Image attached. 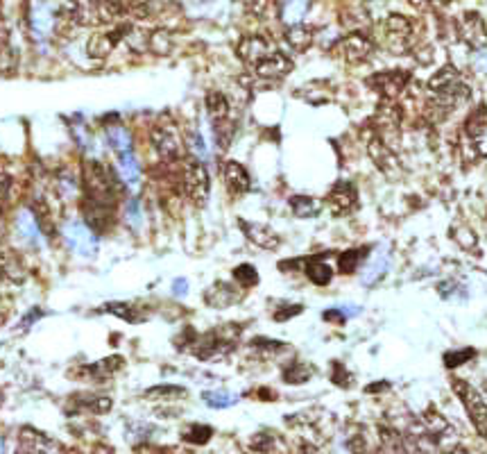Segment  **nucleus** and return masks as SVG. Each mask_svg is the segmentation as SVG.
<instances>
[{
	"label": "nucleus",
	"instance_id": "nucleus-1",
	"mask_svg": "<svg viewBox=\"0 0 487 454\" xmlns=\"http://www.w3.org/2000/svg\"><path fill=\"white\" fill-rule=\"evenodd\" d=\"M82 182L86 191L84 200L100 202L114 209L118 198V182L109 168H104L100 161H86L82 170Z\"/></svg>",
	"mask_w": 487,
	"mask_h": 454
},
{
	"label": "nucleus",
	"instance_id": "nucleus-2",
	"mask_svg": "<svg viewBox=\"0 0 487 454\" xmlns=\"http://www.w3.org/2000/svg\"><path fill=\"white\" fill-rule=\"evenodd\" d=\"M179 182L184 191L188 193V198L195 204H202L209 200V193H211V182H209V170L204 168V164L200 159H186L181 164V173H179Z\"/></svg>",
	"mask_w": 487,
	"mask_h": 454
},
{
	"label": "nucleus",
	"instance_id": "nucleus-3",
	"mask_svg": "<svg viewBox=\"0 0 487 454\" xmlns=\"http://www.w3.org/2000/svg\"><path fill=\"white\" fill-rule=\"evenodd\" d=\"M383 35H385V48L390 52L402 55V52H406L410 46L413 25H410V21L402 14H390L383 21Z\"/></svg>",
	"mask_w": 487,
	"mask_h": 454
},
{
	"label": "nucleus",
	"instance_id": "nucleus-4",
	"mask_svg": "<svg viewBox=\"0 0 487 454\" xmlns=\"http://www.w3.org/2000/svg\"><path fill=\"white\" fill-rule=\"evenodd\" d=\"M150 141H152L157 155L166 161V164H177L184 157V144L179 134L175 132V127H155L152 134H150Z\"/></svg>",
	"mask_w": 487,
	"mask_h": 454
},
{
	"label": "nucleus",
	"instance_id": "nucleus-5",
	"mask_svg": "<svg viewBox=\"0 0 487 454\" xmlns=\"http://www.w3.org/2000/svg\"><path fill=\"white\" fill-rule=\"evenodd\" d=\"M456 391L464 402V407H467V414L471 416L474 425L479 427L483 436H487V402H485V397L476 391V388H471L467 382H456Z\"/></svg>",
	"mask_w": 487,
	"mask_h": 454
},
{
	"label": "nucleus",
	"instance_id": "nucleus-6",
	"mask_svg": "<svg viewBox=\"0 0 487 454\" xmlns=\"http://www.w3.org/2000/svg\"><path fill=\"white\" fill-rule=\"evenodd\" d=\"M127 30H129V25H116L112 30L100 32V35L91 37L89 43H86V52H89V57H93V59L109 57L112 52H114V48L125 39Z\"/></svg>",
	"mask_w": 487,
	"mask_h": 454
},
{
	"label": "nucleus",
	"instance_id": "nucleus-7",
	"mask_svg": "<svg viewBox=\"0 0 487 454\" xmlns=\"http://www.w3.org/2000/svg\"><path fill=\"white\" fill-rule=\"evenodd\" d=\"M340 52V57L344 62H349V64H359V62H365L367 57L372 55V50H374V43L367 39L365 35H361V32H354V35L349 37H344L340 43H338V48H335Z\"/></svg>",
	"mask_w": 487,
	"mask_h": 454
},
{
	"label": "nucleus",
	"instance_id": "nucleus-8",
	"mask_svg": "<svg viewBox=\"0 0 487 454\" xmlns=\"http://www.w3.org/2000/svg\"><path fill=\"white\" fill-rule=\"evenodd\" d=\"M236 52L245 64H252V66H256V64H261L265 57H270L277 50L272 46V41H267L265 37H245L241 43H238Z\"/></svg>",
	"mask_w": 487,
	"mask_h": 454
},
{
	"label": "nucleus",
	"instance_id": "nucleus-9",
	"mask_svg": "<svg viewBox=\"0 0 487 454\" xmlns=\"http://www.w3.org/2000/svg\"><path fill=\"white\" fill-rule=\"evenodd\" d=\"M408 80H410V75L404 71H385V73L372 75L370 86L374 91L381 93L383 98H395V95H399L406 89Z\"/></svg>",
	"mask_w": 487,
	"mask_h": 454
},
{
	"label": "nucleus",
	"instance_id": "nucleus-10",
	"mask_svg": "<svg viewBox=\"0 0 487 454\" xmlns=\"http://www.w3.org/2000/svg\"><path fill=\"white\" fill-rule=\"evenodd\" d=\"M460 39L471 48H485L487 46V28L479 14H464L458 23Z\"/></svg>",
	"mask_w": 487,
	"mask_h": 454
},
{
	"label": "nucleus",
	"instance_id": "nucleus-11",
	"mask_svg": "<svg viewBox=\"0 0 487 454\" xmlns=\"http://www.w3.org/2000/svg\"><path fill=\"white\" fill-rule=\"evenodd\" d=\"M241 230H243V234L247 236V239H250L254 245L263 248V250H275V248H279V243H281L279 234L267 225L252 223V221H241Z\"/></svg>",
	"mask_w": 487,
	"mask_h": 454
},
{
	"label": "nucleus",
	"instance_id": "nucleus-12",
	"mask_svg": "<svg viewBox=\"0 0 487 454\" xmlns=\"http://www.w3.org/2000/svg\"><path fill=\"white\" fill-rule=\"evenodd\" d=\"M256 75L258 78H265V80H279L284 78V75H288L292 71V59L286 57L284 52H272L270 57H265L261 64H256L254 66Z\"/></svg>",
	"mask_w": 487,
	"mask_h": 454
},
{
	"label": "nucleus",
	"instance_id": "nucleus-13",
	"mask_svg": "<svg viewBox=\"0 0 487 454\" xmlns=\"http://www.w3.org/2000/svg\"><path fill=\"white\" fill-rule=\"evenodd\" d=\"M387 268H390V250H387V245H378L363 270V284L365 286L376 284L378 279L385 277Z\"/></svg>",
	"mask_w": 487,
	"mask_h": 454
},
{
	"label": "nucleus",
	"instance_id": "nucleus-14",
	"mask_svg": "<svg viewBox=\"0 0 487 454\" xmlns=\"http://www.w3.org/2000/svg\"><path fill=\"white\" fill-rule=\"evenodd\" d=\"M222 177H224V185L232 193H245L250 191V173L245 170L243 164H238V161H227L222 166Z\"/></svg>",
	"mask_w": 487,
	"mask_h": 454
},
{
	"label": "nucleus",
	"instance_id": "nucleus-15",
	"mask_svg": "<svg viewBox=\"0 0 487 454\" xmlns=\"http://www.w3.org/2000/svg\"><path fill=\"white\" fill-rule=\"evenodd\" d=\"M204 300H207V305L215 307V309H227L236 305L238 300H241V293L227 282H215L213 286L207 289V293H204Z\"/></svg>",
	"mask_w": 487,
	"mask_h": 454
},
{
	"label": "nucleus",
	"instance_id": "nucleus-16",
	"mask_svg": "<svg viewBox=\"0 0 487 454\" xmlns=\"http://www.w3.org/2000/svg\"><path fill=\"white\" fill-rule=\"evenodd\" d=\"M370 157L376 161V166L381 168L383 173H399V161L395 157V153L390 150L381 139H374V141L370 144Z\"/></svg>",
	"mask_w": 487,
	"mask_h": 454
},
{
	"label": "nucleus",
	"instance_id": "nucleus-17",
	"mask_svg": "<svg viewBox=\"0 0 487 454\" xmlns=\"http://www.w3.org/2000/svg\"><path fill=\"white\" fill-rule=\"evenodd\" d=\"M333 214H347L356 207V189L351 185H338L329 193Z\"/></svg>",
	"mask_w": 487,
	"mask_h": 454
},
{
	"label": "nucleus",
	"instance_id": "nucleus-18",
	"mask_svg": "<svg viewBox=\"0 0 487 454\" xmlns=\"http://www.w3.org/2000/svg\"><path fill=\"white\" fill-rule=\"evenodd\" d=\"M286 41L290 43L292 50L304 52L311 48V43H313V30L304 23H292L286 30Z\"/></svg>",
	"mask_w": 487,
	"mask_h": 454
},
{
	"label": "nucleus",
	"instance_id": "nucleus-19",
	"mask_svg": "<svg viewBox=\"0 0 487 454\" xmlns=\"http://www.w3.org/2000/svg\"><path fill=\"white\" fill-rule=\"evenodd\" d=\"M32 216H35V227L43 234L48 236V239H52L55 236V219H52V214L48 209L46 202H32Z\"/></svg>",
	"mask_w": 487,
	"mask_h": 454
},
{
	"label": "nucleus",
	"instance_id": "nucleus-20",
	"mask_svg": "<svg viewBox=\"0 0 487 454\" xmlns=\"http://www.w3.org/2000/svg\"><path fill=\"white\" fill-rule=\"evenodd\" d=\"M306 277L311 279L313 284L327 286L333 279V268L327 262H322V259H313V262L306 264Z\"/></svg>",
	"mask_w": 487,
	"mask_h": 454
},
{
	"label": "nucleus",
	"instance_id": "nucleus-21",
	"mask_svg": "<svg viewBox=\"0 0 487 454\" xmlns=\"http://www.w3.org/2000/svg\"><path fill=\"white\" fill-rule=\"evenodd\" d=\"M456 82H460V75L458 71L453 69V66H445V69H440L433 78L428 80V91L433 93H440V91H445L449 89V86H453Z\"/></svg>",
	"mask_w": 487,
	"mask_h": 454
},
{
	"label": "nucleus",
	"instance_id": "nucleus-22",
	"mask_svg": "<svg viewBox=\"0 0 487 454\" xmlns=\"http://www.w3.org/2000/svg\"><path fill=\"white\" fill-rule=\"evenodd\" d=\"M290 204H292V211H295V216H299V219H315L322 211V202L311 196H297L290 200Z\"/></svg>",
	"mask_w": 487,
	"mask_h": 454
},
{
	"label": "nucleus",
	"instance_id": "nucleus-23",
	"mask_svg": "<svg viewBox=\"0 0 487 454\" xmlns=\"http://www.w3.org/2000/svg\"><path fill=\"white\" fill-rule=\"evenodd\" d=\"M118 164H121V175L127 182L129 187H136L140 182V168H138V161L134 157V153H125L118 157Z\"/></svg>",
	"mask_w": 487,
	"mask_h": 454
},
{
	"label": "nucleus",
	"instance_id": "nucleus-24",
	"mask_svg": "<svg viewBox=\"0 0 487 454\" xmlns=\"http://www.w3.org/2000/svg\"><path fill=\"white\" fill-rule=\"evenodd\" d=\"M148 50H152L155 55H170L172 50V37L166 30H155L148 35Z\"/></svg>",
	"mask_w": 487,
	"mask_h": 454
},
{
	"label": "nucleus",
	"instance_id": "nucleus-25",
	"mask_svg": "<svg viewBox=\"0 0 487 454\" xmlns=\"http://www.w3.org/2000/svg\"><path fill=\"white\" fill-rule=\"evenodd\" d=\"M107 139H109V146L116 150L118 157L125 155V153H132V136H129L127 129L112 127L109 132H107Z\"/></svg>",
	"mask_w": 487,
	"mask_h": 454
},
{
	"label": "nucleus",
	"instance_id": "nucleus-26",
	"mask_svg": "<svg viewBox=\"0 0 487 454\" xmlns=\"http://www.w3.org/2000/svg\"><path fill=\"white\" fill-rule=\"evenodd\" d=\"M487 132V110L485 107H481V110H476L471 114V118L467 121V134L471 139H479Z\"/></svg>",
	"mask_w": 487,
	"mask_h": 454
},
{
	"label": "nucleus",
	"instance_id": "nucleus-27",
	"mask_svg": "<svg viewBox=\"0 0 487 454\" xmlns=\"http://www.w3.org/2000/svg\"><path fill=\"white\" fill-rule=\"evenodd\" d=\"M202 397H204V402L213 409H224V407H232L238 402V395H232L227 391H207Z\"/></svg>",
	"mask_w": 487,
	"mask_h": 454
},
{
	"label": "nucleus",
	"instance_id": "nucleus-28",
	"mask_svg": "<svg viewBox=\"0 0 487 454\" xmlns=\"http://www.w3.org/2000/svg\"><path fill=\"white\" fill-rule=\"evenodd\" d=\"M234 277H236V282L243 284V286H254L258 282V273H256V268L252 264L236 266L234 268Z\"/></svg>",
	"mask_w": 487,
	"mask_h": 454
},
{
	"label": "nucleus",
	"instance_id": "nucleus-29",
	"mask_svg": "<svg viewBox=\"0 0 487 454\" xmlns=\"http://www.w3.org/2000/svg\"><path fill=\"white\" fill-rule=\"evenodd\" d=\"M361 257H363V250H347V252H342L340 259H338V270L344 275H351L356 268H359V262H361Z\"/></svg>",
	"mask_w": 487,
	"mask_h": 454
},
{
	"label": "nucleus",
	"instance_id": "nucleus-30",
	"mask_svg": "<svg viewBox=\"0 0 487 454\" xmlns=\"http://www.w3.org/2000/svg\"><path fill=\"white\" fill-rule=\"evenodd\" d=\"M123 366V356H109V359H102L93 366H89V373H100V375H114L116 371H121Z\"/></svg>",
	"mask_w": 487,
	"mask_h": 454
},
{
	"label": "nucleus",
	"instance_id": "nucleus-31",
	"mask_svg": "<svg viewBox=\"0 0 487 454\" xmlns=\"http://www.w3.org/2000/svg\"><path fill=\"white\" fill-rule=\"evenodd\" d=\"M213 434V429L207 427V425H191L188 431L184 434V438H186L188 443H195V446H204Z\"/></svg>",
	"mask_w": 487,
	"mask_h": 454
},
{
	"label": "nucleus",
	"instance_id": "nucleus-32",
	"mask_svg": "<svg viewBox=\"0 0 487 454\" xmlns=\"http://www.w3.org/2000/svg\"><path fill=\"white\" fill-rule=\"evenodd\" d=\"M84 407L89 409V412L93 414H107V412H112V397H104V395H95V397H84L82 400Z\"/></svg>",
	"mask_w": 487,
	"mask_h": 454
},
{
	"label": "nucleus",
	"instance_id": "nucleus-33",
	"mask_svg": "<svg viewBox=\"0 0 487 454\" xmlns=\"http://www.w3.org/2000/svg\"><path fill=\"white\" fill-rule=\"evenodd\" d=\"M148 397H184L186 395V388L181 386H172V384H164V386H155L145 393Z\"/></svg>",
	"mask_w": 487,
	"mask_h": 454
},
{
	"label": "nucleus",
	"instance_id": "nucleus-34",
	"mask_svg": "<svg viewBox=\"0 0 487 454\" xmlns=\"http://www.w3.org/2000/svg\"><path fill=\"white\" fill-rule=\"evenodd\" d=\"M288 368H290V371H295V375H288V373H284V380H286L288 384H301V382L311 380V375H313L311 366H304V363L288 366Z\"/></svg>",
	"mask_w": 487,
	"mask_h": 454
},
{
	"label": "nucleus",
	"instance_id": "nucleus-35",
	"mask_svg": "<svg viewBox=\"0 0 487 454\" xmlns=\"http://www.w3.org/2000/svg\"><path fill=\"white\" fill-rule=\"evenodd\" d=\"M104 309L109 311V313H114V316H118V318L127 320V322H138V320H140V318L132 316V313H134V309L129 307V305H125V302H109V305H107Z\"/></svg>",
	"mask_w": 487,
	"mask_h": 454
},
{
	"label": "nucleus",
	"instance_id": "nucleus-36",
	"mask_svg": "<svg viewBox=\"0 0 487 454\" xmlns=\"http://www.w3.org/2000/svg\"><path fill=\"white\" fill-rule=\"evenodd\" d=\"M474 352L471 350H464V352H449L445 354V363L449 366V368H458L460 363H464L467 359H471Z\"/></svg>",
	"mask_w": 487,
	"mask_h": 454
},
{
	"label": "nucleus",
	"instance_id": "nucleus-37",
	"mask_svg": "<svg viewBox=\"0 0 487 454\" xmlns=\"http://www.w3.org/2000/svg\"><path fill=\"white\" fill-rule=\"evenodd\" d=\"M188 141H191V153H193L195 159H207V150H204V141H202V136H200L198 132H191Z\"/></svg>",
	"mask_w": 487,
	"mask_h": 454
},
{
	"label": "nucleus",
	"instance_id": "nucleus-38",
	"mask_svg": "<svg viewBox=\"0 0 487 454\" xmlns=\"http://www.w3.org/2000/svg\"><path fill=\"white\" fill-rule=\"evenodd\" d=\"M9 189H12V177L7 175L5 168H0V202L9 196Z\"/></svg>",
	"mask_w": 487,
	"mask_h": 454
},
{
	"label": "nucleus",
	"instance_id": "nucleus-39",
	"mask_svg": "<svg viewBox=\"0 0 487 454\" xmlns=\"http://www.w3.org/2000/svg\"><path fill=\"white\" fill-rule=\"evenodd\" d=\"M127 219L132 221V225H138V223H140V207H138L136 200L129 202V207H127Z\"/></svg>",
	"mask_w": 487,
	"mask_h": 454
},
{
	"label": "nucleus",
	"instance_id": "nucleus-40",
	"mask_svg": "<svg viewBox=\"0 0 487 454\" xmlns=\"http://www.w3.org/2000/svg\"><path fill=\"white\" fill-rule=\"evenodd\" d=\"M333 382L340 384V386H347V382H349V373L344 371L342 366H335V371H333Z\"/></svg>",
	"mask_w": 487,
	"mask_h": 454
},
{
	"label": "nucleus",
	"instance_id": "nucleus-41",
	"mask_svg": "<svg viewBox=\"0 0 487 454\" xmlns=\"http://www.w3.org/2000/svg\"><path fill=\"white\" fill-rule=\"evenodd\" d=\"M188 291V282L184 277H179V279H175V284H172V293L175 296H184Z\"/></svg>",
	"mask_w": 487,
	"mask_h": 454
},
{
	"label": "nucleus",
	"instance_id": "nucleus-42",
	"mask_svg": "<svg viewBox=\"0 0 487 454\" xmlns=\"http://www.w3.org/2000/svg\"><path fill=\"white\" fill-rule=\"evenodd\" d=\"M367 5H374V7H383V5H387L390 0H365Z\"/></svg>",
	"mask_w": 487,
	"mask_h": 454
},
{
	"label": "nucleus",
	"instance_id": "nucleus-43",
	"mask_svg": "<svg viewBox=\"0 0 487 454\" xmlns=\"http://www.w3.org/2000/svg\"><path fill=\"white\" fill-rule=\"evenodd\" d=\"M0 227H3V204H0Z\"/></svg>",
	"mask_w": 487,
	"mask_h": 454
},
{
	"label": "nucleus",
	"instance_id": "nucleus-44",
	"mask_svg": "<svg viewBox=\"0 0 487 454\" xmlns=\"http://www.w3.org/2000/svg\"><path fill=\"white\" fill-rule=\"evenodd\" d=\"M5 275V270H3V259H0V277Z\"/></svg>",
	"mask_w": 487,
	"mask_h": 454
},
{
	"label": "nucleus",
	"instance_id": "nucleus-45",
	"mask_svg": "<svg viewBox=\"0 0 487 454\" xmlns=\"http://www.w3.org/2000/svg\"><path fill=\"white\" fill-rule=\"evenodd\" d=\"M0 21H3V0H0Z\"/></svg>",
	"mask_w": 487,
	"mask_h": 454
},
{
	"label": "nucleus",
	"instance_id": "nucleus-46",
	"mask_svg": "<svg viewBox=\"0 0 487 454\" xmlns=\"http://www.w3.org/2000/svg\"><path fill=\"white\" fill-rule=\"evenodd\" d=\"M415 5H421V3H428V0H413Z\"/></svg>",
	"mask_w": 487,
	"mask_h": 454
},
{
	"label": "nucleus",
	"instance_id": "nucleus-47",
	"mask_svg": "<svg viewBox=\"0 0 487 454\" xmlns=\"http://www.w3.org/2000/svg\"><path fill=\"white\" fill-rule=\"evenodd\" d=\"M0 454H3V438H0Z\"/></svg>",
	"mask_w": 487,
	"mask_h": 454
},
{
	"label": "nucleus",
	"instance_id": "nucleus-48",
	"mask_svg": "<svg viewBox=\"0 0 487 454\" xmlns=\"http://www.w3.org/2000/svg\"><path fill=\"white\" fill-rule=\"evenodd\" d=\"M0 404H3V393H0Z\"/></svg>",
	"mask_w": 487,
	"mask_h": 454
}]
</instances>
